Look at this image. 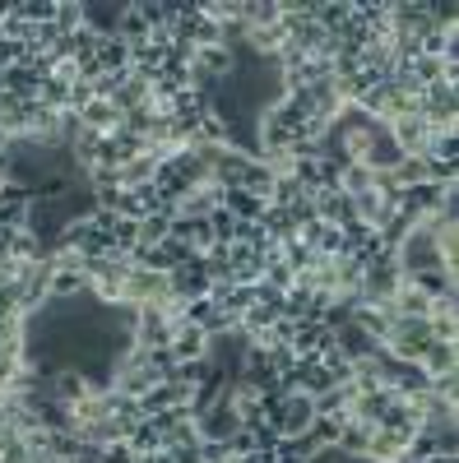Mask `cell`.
I'll return each instance as SVG.
<instances>
[{
    "mask_svg": "<svg viewBox=\"0 0 459 463\" xmlns=\"http://www.w3.org/2000/svg\"><path fill=\"white\" fill-rule=\"evenodd\" d=\"M417 366H423L427 375H445V371H459V343H427L423 357H417Z\"/></svg>",
    "mask_w": 459,
    "mask_h": 463,
    "instance_id": "cell-18",
    "label": "cell"
},
{
    "mask_svg": "<svg viewBox=\"0 0 459 463\" xmlns=\"http://www.w3.org/2000/svg\"><path fill=\"white\" fill-rule=\"evenodd\" d=\"M98 70L102 74H126L130 70V43L126 37H102L98 43Z\"/></svg>",
    "mask_w": 459,
    "mask_h": 463,
    "instance_id": "cell-19",
    "label": "cell"
},
{
    "mask_svg": "<svg viewBox=\"0 0 459 463\" xmlns=\"http://www.w3.org/2000/svg\"><path fill=\"white\" fill-rule=\"evenodd\" d=\"M196 431H200V440H214V445L233 440V436L242 431V417H237V408H233V394L218 399V403H209L205 412H196Z\"/></svg>",
    "mask_w": 459,
    "mask_h": 463,
    "instance_id": "cell-5",
    "label": "cell"
},
{
    "mask_svg": "<svg viewBox=\"0 0 459 463\" xmlns=\"http://www.w3.org/2000/svg\"><path fill=\"white\" fill-rule=\"evenodd\" d=\"M135 463H177V454H172V449L163 445V449H153V454H139Z\"/></svg>",
    "mask_w": 459,
    "mask_h": 463,
    "instance_id": "cell-39",
    "label": "cell"
},
{
    "mask_svg": "<svg viewBox=\"0 0 459 463\" xmlns=\"http://www.w3.org/2000/svg\"><path fill=\"white\" fill-rule=\"evenodd\" d=\"M70 227V218H65V209H61V200L52 204V200H33L28 204V222H24V232L28 237H37L43 246H56V237Z\"/></svg>",
    "mask_w": 459,
    "mask_h": 463,
    "instance_id": "cell-6",
    "label": "cell"
},
{
    "mask_svg": "<svg viewBox=\"0 0 459 463\" xmlns=\"http://www.w3.org/2000/svg\"><path fill=\"white\" fill-rule=\"evenodd\" d=\"M264 421H270V427L283 436V440H297V436H306V431H311V421H316V399L311 394H283V403L270 412V417H264Z\"/></svg>",
    "mask_w": 459,
    "mask_h": 463,
    "instance_id": "cell-2",
    "label": "cell"
},
{
    "mask_svg": "<svg viewBox=\"0 0 459 463\" xmlns=\"http://www.w3.org/2000/svg\"><path fill=\"white\" fill-rule=\"evenodd\" d=\"M148 102V84L139 80V74H126V84L117 89V98H111V107H117L121 116L126 111H135V107H144Z\"/></svg>",
    "mask_w": 459,
    "mask_h": 463,
    "instance_id": "cell-24",
    "label": "cell"
},
{
    "mask_svg": "<svg viewBox=\"0 0 459 463\" xmlns=\"http://www.w3.org/2000/svg\"><path fill=\"white\" fill-rule=\"evenodd\" d=\"M172 338V306H139L135 347H167Z\"/></svg>",
    "mask_w": 459,
    "mask_h": 463,
    "instance_id": "cell-8",
    "label": "cell"
},
{
    "mask_svg": "<svg viewBox=\"0 0 459 463\" xmlns=\"http://www.w3.org/2000/svg\"><path fill=\"white\" fill-rule=\"evenodd\" d=\"M56 28H61V37H70L74 28H84V0H61L56 5Z\"/></svg>",
    "mask_w": 459,
    "mask_h": 463,
    "instance_id": "cell-30",
    "label": "cell"
},
{
    "mask_svg": "<svg viewBox=\"0 0 459 463\" xmlns=\"http://www.w3.org/2000/svg\"><path fill=\"white\" fill-rule=\"evenodd\" d=\"M102 463H135V449L126 440H111V445H102Z\"/></svg>",
    "mask_w": 459,
    "mask_h": 463,
    "instance_id": "cell-36",
    "label": "cell"
},
{
    "mask_svg": "<svg viewBox=\"0 0 459 463\" xmlns=\"http://www.w3.org/2000/svg\"><path fill=\"white\" fill-rule=\"evenodd\" d=\"M135 246H139V222L135 218H117V222H111V250L130 255Z\"/></svg>",
    "mask_w": 459,
    "mask_h": 463,
    "instance_id": "cell-27",
    "label": "cell"
},
{
    "mask_svg": "<svg viewBox=\"0 0 459 463\" xmlns=\"http://www.w3.org/2000/svg\"><path fill=\"white\" fill-rule=\"evenodd\" d=\"M117 37H126V43L135 47V43H148V24L139 19V10H135V0L126 5V14H121V33Z\"/></svg>",
    "mask_w": 459,
    "mask_h": 463,
    "instance_id": "cell-31",
    "label": "cell"
},
{
    "mask_svg": "<svg viewBox=\"0 0 459 463\" xmlns=\"http://www.w3.org/2000/svg\"><path fill=\"white\" fill-rule=\"evenodd\" d=\"M408 283H413L417 292H427L432 301H441V297H454V292H459L454 269H445V264H441V269H423V274H413Z\"/></svg>",
    "mask_w": 459,
    "mask_h": 463,
    "instance_id": "cell-16",
    "label": "cell"
},
{
    "mask_svg": "<svg viewBox=\"0 0 459 463\" xmlns=\"http://www.w3.org/2000/svg\"><path fill=\"white\" fill-rule=\"evenodd\" d=\"M52 394L65 403V408H74L84 394H89V380H84V371L80 366H61L56 375H52Z\"/></svg>",
    "mask_w": 459,
    "mask_h": 463,
    "instance_id": "cell-15",
    "label": "cell"
},
{
    "mask_svg": "<svg viewBox=\"0 0 459 463\" xmlns=\"http://www.w3.org/2000/svg\"><path fill=\"white\" fill-rule=\"evenodd\" d=\"M209 288H214V279H209L205 260L177 264L172 274H167V292H172V301H200V297H209Z\"/></svg>",
    "mask_w": 459,
    "mask_h": 463,
    "instance_id": "cell-7",
    "label": "cell"
},
{
    "mask_svg": "<svg viewBox=\"0 0 459 463\" xmlns=\"http://www.w3.org/2000/svg\"><path fill=\"white\" fill-rule=\"evenodd\" d=\"M80 126L93 130V135H111V130H121V111L111 107L107 98H93V102L80 111Z\"/></svg>",
    "mask_w": 459,
    "mask_h": 463,
    "instance_id": "cell-13",
    "label": "cell"
},
{
    "mask_svg": "<svg viewBox=\"0 0 459 463\" xmlns=\"http://www.w3.org/2000/svg\"><path fill=\"white\" fill-rule=\"evenodd\" d=\"M163 158H167V153L148 148V153H139V158L121 163V167H117V185H121V190H139V185H148V181H153V172H158V163H163Z\"/></svg>",
    "mask_w": 459,
    "mask_h": 463,
    "instance_id": "cell-10",
    "label": "cell"
},
{
    "mask_svg": "<svg viewBox=\"0 0 459 463\" xmlns=\"http://www.w3.org/2000/svg\"><path fill=\"white\" fill-rule=\"evenodd\" d=\"M427 394H436L441 403H459V371H445V375H432V390Z\"/></svg>",
    "mask_w": 459,
    "mask_h": 463,
    "instance_id": "cell-34",
    "label": "cell"
},
{
    "mask_svg": "<svg viewBox=\"0 0 459 463\" xmlns=\"http://www.w3.org/2000/svg\"><path fill=\"white\" fill-rule=\"evenodd\" d=\"M367 458L371 463H399L404 458V440L395 431H386V427H376L371 431V445H367Z\"/></svg>",
    "mask_w": 459,
    "mask_h": 463,
    "instance_id": "cell-21",
    "label": "cell"
},
{
    "mask_svg": "<svg viewBox=\"0 0 459 463\" xmlns=\"http://www.w3.org/2000/svg\"><path fill=\"white\" fill-rule=\"evenodd\" d=\"M167 353L177 362H205L209 357V334L190 320H172V338H167Z\"/></svg>",
    "mask_w": 459,
    "mask_h": 463,
    "instance_id": "cell-9",
    "label": "cell"
},
{
    "mask_svg": "<svg viewBox=\"0 0 459 463\" xmlns=\"http://www.w3.org/2000/svg\"><path fill=\"white\" fill-rule=\"evenodd\" d=\"M371 431H376V427H367V421H353V417H349V421L339 427V440H334V445H339L343 454H349V458H367Z\"/></svg>",
    "mask_w": 459,
    "mask_h": 463,
    "instance_id": "cell-20",
    "label": "cell"
},
{
    "mask_svg": "<svg viewBox=\"0 0 459 463\" xmlns=\"http://www.w3.org/2000/svg\"><path fill=\"white\" fill-rule=\"evenodd\" d=\"M334 343H339V353L349 357V362H367V357H376V353H380V343H376V338H367L353 320L343 325V329H334Z\"/></svg>",
    "mask_w": 459,
    "mask_h": 463,
    "instance_id": "cell-12",
    "label": "cell"
},
{
    "mask_svg": "<svg viewBox=\"0 0 459 463\" xmlns=\"http://www.w3.org/2000/svg\"><path fill=\"white\" fill-rule=\"evenodd\" d=\"M390 181H395L399 190H408V185H417V181H427V163H423V158H404V163L390 172Z\"/></svg>",
    "mask_w": 459,
    "mask_h": 463,
    "instance_id": "cell-33",
    "label": "cell"
},
{
    "mask_svg": "<svg viewBox=\"0 0 459 463\" xmlns=\"http://www.w3.org/2000/svg\"><path fill=\"white\" fill-rule=\"evenodd\" d=\"M196 70L209 74V80H227L237 70V52L233 47H200L196 52Z\"/></svg>",
    "mask_w": 459,
    "mask_h": 463,
    "instance_id": "cell-17",
    "label": "cell"
},
{
    "mask_svg": "<svg viewBox=\"0 0 459 463\" xmlns=\"http://www.w3.org/2000/svg\"><path fill=\"white\" fill-rule=\"evenodd\" d=\"M121 14L126 5H107V0H84V28L98 37H117L121 33Z\"/></svg>",
    "mask_w": 459,
    "mask_h": 463,
    "instance_id": "cell-11",
    "label": "cell"
},
{
    "mask_svg": "<svg viewBox=\"0 0 459 463\" xmlns=\"http://www.w3.org/2000/svg\"><path fill=\"white\" fill-rule=\"evenodd\" d=\"M264 204H270V200H260V195H251V190H242V185H233V190H223V209L233 213L237 222H260Z\"/></svg>",
    "mask_w": 459,
    "mask_h": 463,
    "instance_id": "cell-14",
    "label": "cell"
},
{
    "mask_svg": "<svg viewBox=\"0 0 459 463\" xmlns=\"http://www.w3.org/2000/svg\"><path fill=\"white\" fill-rule=\"evenodd\" d=\"M89 292V279L74 274V269H52V301H74Z\"/></svg>",
    "mask_w": 459,
    "mask_h": 463,
    "instance_id": "cell-23",
    "label": "cell"
},
{
    "mask_svg": "<svg viewBox=\"0 0 459 463\" xmlns=\"http://www.w3.org/2000/svg\"><path fill=\"white\" fill-rule=\"evenodd\" d=\"M121 301L130 306H172V292H167V274H148V269H135L121 279Z\"/></svg>",
    "mask_w": 459,
    "mask_h": 463,
    "instance_id": "cell-4",
    "label": "cell"
},
{
    "mask_svg": "<svg viewBox=\"0 0 459 463\" xmlns=\"http://www.w3.org/2000/svg\"><path fill=\"white\" fill-rule=\"evenodd\" d=\"M167 408H177V384L172 380H163V384H153V390L139 394V417H158Z\"/></svg>",
    "mask_w": 459,
    "mask_h": 463,
    "instance_id": "cell-22",
    "label": "cell"
},
{
    "mask_svg": "<svg viewBox=\"0 0 459 463\" xmlns=\"http://www.w3.org/2000/svg\"><path fill=\"white\" fill-rule=\"evenodd\" d=\"M395 264H399V274L413 279V274H423V269H441V246H436V227L423 218V222H413L404 232V241L395 246Z\"/></svg>",
    "mask_w": 459,
    "mask_h": 463,
    "instance_id": "cell-1",
    "label": "cell"
},
{
    "mask_svg": "<svg viewBox=\"0 0 459 463\" xmlns=\"http://www.w3.org/2000/svg\"><path fill=\"white\" fill-rule=\"evenodd\" d=\"M316 255L320 260H343V255H349V232H343V227H320V241H316Z\"/></svg>",
    "mask_w": 459,
    "mask_h": 463,
    "instance_id": "cell-26",
    "label": "cell"
},
{
    "mask_svg": "<svg viewBox=\"0 0 459 463\" xmlns=\"http://www.w3.org/2000/svg\"><path fill=\"white\" fill-rule=\"evenodd\" d=\"M255 449H260V445H255V431H246V427L227 440V454H233V458H251Z\"/></svg>",
    "mask_w": 459,
    "mask_h": 463,
    "instance_id": "cell-35",
    "label": "cell"
},
{
    "mask_svg": "<svg viewBox=\"0 0 459 463\" xmlns=\"http://www.w3.org/2000/svg\"><path fill=\"white\" fill-rule=\"evenodd\" d=\"M167 232H172V218L148 213V218L139 222V246H163V241H167Z\"/></svg>",
    "mask_w": 459,
    "mask_h": 463,
    "instance_id": "cell-28",
    "label": "cell"
},
{
    "mask_svg": "<svg viewBox=\"0 0 459 463\" xmlns=\"http://www.w3.org/2000/svg\"><path fill=\"white\" fill-rule=\"evenodd\" d=\"M19 56H24V47H19V43H10V37H0V74L14 70V65H19Z\"/></svg>",
    "mask_w": 459,
    "mask_h": 463,
    "instance_id": "cell-37",
    "label": "cell"
},
{
    "mask_svg": "<svg viewBox=\"0 0 459 463\" xmlns=\"http://www.w3.org/2000/svg\"><path fill=\"white\" fill-rule=\"evenodd\" d=\"M126 445L135 449V458L139 454H153V449H163V436H158V427H153L148 417H139L135 427H130V436H126Z\"/></svg>",
    "mask_w": 459,
    "mask_h": 463,
    "instance_id": "cell-25",
    "label": "cell"
},
{
    "mask_svg": "<svg viewBox=\"0 0 459 463\" xmlns=\"http://www.w3.org/2000/svg\"><path fill=\"white\" fill-rule=\"evenodd\" d=\"M209 227H214V241H218V246H233V241H237V227H242V222H237L233 213H227V209L218 204V209L209 213Z\"/></svg>",
    "mask_w": 459,
    "mask_h": 463,
    "instance_id": "cell-29",
    "label": "cell"
},
{
    "mask_svg": "<svg viewBox=\"0 0 459 463\" xmlns=\"http://www.w3.org/2000/svg\"><path fill=\"white\" fill-rule=\"evenodd\" d=\"M65 463H102V449H98V445H80V449H74Z\"/></svg>",
    "mask_w": 459,
    "mask_h": 463,
    "instance_id": "cell-38",
    "label": "cell"
},
{
    "mask_svg": "<svg viewBox=\"0 0 459 463\" xmlns=\"http://www.w3.org/2000/svg\"><path fill=\"white\" fill-rule=\"evenodd\" d=\"M399 288H404V274H399V264H395V250H386L380 260L367 264V279H362V301L367 306H386Z\"/></svg>",
    "mask_w": 459,
    "mask_h": 463,
    "instance_id": "cell-3",
    "label": "cell"
},
{
    "mask_svg": "<svg viewBox=\"0 0 459 463\" xmlns=\"http://www.w3.org/2000/svg\"><path fill=\"white\" fill-rule=\"evenodd\" d=\"M260 283H270L274 292H292V288H297V274H292V269H288L283 260H274V264H264Z\"/></svg>",
    "mask_w": 459,
    "mask_h": 463,
    "instance_id": "cell-32",
    "label": "cell"
}]
</instances>
